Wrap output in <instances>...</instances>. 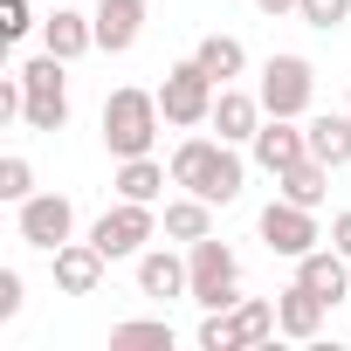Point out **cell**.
<instances>
[{
	"mask_svg": "<svg viewBox=\"0 0 351 351\" xmlns=\"http://www.w3.org/2000/svg\"><path fill=\"white\" fill-rule=\"evenodd\" d=\"M165 165H172V186H180V193H200L214 207H234L241 186H248V158L228 138H186Z\"/></svg>",
	"mask_w": 351,
	"mask_h": 351,
	"instance_id": "obj_1",
	"label": "cell"
},
{
	"mask_svg": "<svg viewBox=\"0 0 351 351\" xmlns=\"http://www.w3.org/2000/svg\"><path fill=\"white\" fill-rule=\"evenodd\" d=\"M158 124H165L158 90L124 83V90L104 97V152H110V158H145V152L158 145Z\"/></svg>",
	"mask_w": 351,
	"mask_h": 351,
	"instance_id": "obj_2",
	"label": "cell"
},
{
	"mask_svg": "<svg viewBox=\"0 0 351 351\" xmlns=\"http://www.w3.org/2000/svg\"><path fill=\"white\" fill-rule=\"evenodd\" d=\"M21 90H28V110H21V124L28 131H42V138H56L62 124H69V62L62 56H28L21 62Z\"/></svg>",
	"mask_w": 351,
	"mask_h": 351,
	"instance_id": "obj_3",
	"label": "cell"
},
{
	"mask_svg": "<svg viewBox=\"0 0 351 351\" xmlns=\"http://www.w3.org/2000/svg\"><path fill=\"white\" fill-rule=\"evenodd\" d=\"M214 97H221V83L200 69V56L172 62L165 83H158V110H165L172 131H200V124H214Z\"/></svg>",
	"mask_w": 351,
	"mask_h": 351,
	"instance_id": "obj_4",
	"label": "cell"
},
{
	"mask_svg": "<svg viewBox=\"0 0 351 351\" xmlns=\"http://www.w3.org/2000/svg\"><path fill=\"white\" fill-rule=\"evenodd\" d=\"M186 276H193L186 296H193L200 310H234V303H241V255H234L228 241H214V234L193 241V248H186Z\"/></svg>",
	"mask_w": 351,
	"mask_h": 351,
	"instance_id": "obj_5",
	"label": "cell"
},
{
	"mask_svg": "<svg viewBox=\"0 0 351 351\" xmlns=\"http://www.w3.org/2000/svg\"><path fill=\"white\" fill-rule=\"evenodd\" d=\"M90 241L104 248V262H138V255L158 241V207L117 200V207H104V214L90 221Z\"/></svg>",
	"mask_w": 351,
	"mask_h": 351,
	"instance_id": "obj_6",
	"label": "cell"
},
{
	"mask_svg": "<svg viewBox=\"0 0 351 351\" xmlns=\"http://www.w3.org/2000/svg\"><path fill=\"white\" fill-rule=\"evenodd\" d=\"M255 90H262V110H269V117H310V104H317V69H310V56H269Z\"/></svg>",
	"mask_w": 351,
	"mask_h": 351,
	"instance_id": "obj_7",
	"label": "cell"
},
{
	"mask_svg": "<svg viewBox=\"0 0 351 351\" xmlns=\"http://www.w3.org/2000/svg\"><path fill=\"white\" fill-rule=\"evenodd\" d=\"M14 234H21L28 248L56 255L62 241H76V200H69V193H28V200L14 207Z\"/></svg>",
	"mask_w": 351,
	"mask_h": 351,
	"instance_id": "obj_8",
	"label": "cell"
},
{
	"mask_svg": "<svg viewBox=\"0 0 351 351\" xmlns=\"http://www.w3.org/2000/svg\"><path fill=\"white\" fill-rule=\"evenodd\" d=\"M255 234H262V241H269V255H282V262H296V255H310V248L324 241V228H317V207H296V200H282V193L262 207Z\"/></svg>",
	"mask_w": 351,
	"mask_h": 351,
	"instance_id": "obj_9",
	"label": "cell"
},
{
	"mask_svg": "<svg viewBox=\"0 0 351 351\" xmlns=\"http://www.w3.org/2000/svg\"><path fill=\"white\" fill-rule=\"evenodd\" d=\"M248 158L269 172H289V165H303L310 158V131H303V117H262V131L248 138Z\"/></svg>",
	"mask_w": 351,
	"mask_h": 351,
	"instance_id": "obj_10",
	"label": "cell"
},
{
	"mask_svg": "<svg viewBox=\"0 0 351 351\" xmlns=\"http://www.w3.org/2000/svg\"><path fill=\"white\" fill-rule=\"evenodd\" d=\"M49 262H56V289H62V296H97V289H104V269H110L90 234H83V241H62Z\"/></svg>",
	"mask_w": 351,
	"mask_h": 351,
	"instance_id": "obj_11",
	"label": "cell"
},
{
	"mask_svg": "<svg viewBox=\"0 0 351 351\" xmlns=\"http://www.w3.org/2000/svg\"><path fill=\"white\" fill-rule=\"evenodd\" d=\"M97 49L104 56H131L138 35H145V14H152V0H97Z\"/></svg>",
	"mask_w": 351,
	"mask_h": 351,
	"instance_id": "obj_12",
	"label": "cell"
},
{
	"mask_svg": "<svg viewBox=\"0 0 351 351\" xmlns=\"http://www.w3.org/2000/svg\"><path fill=\"white\" fill-rule=\"evenodd\" d=\"M42 49H49V56H62V62L90 56V49H97V14H83L76 0H56V14L42 21Z\"/></svg>",
	"mask_w": 351,
	"mask_h": 351,
	"instance_id": "obj_13",
	"label": "cell"
},
{
	"mask_svg": "<svg viewBox=\"0 0 351 351\" xmlns=\"http://www.w3.org/2000/svg\"><path fill=\"white\" fill-rule=\"evenodd\" d=\"M262 90H241V83H221V97H214V131L228 138V145H248L255 131H262Z\"/></svg>",
	"mask_w": 351,
	"mask_h": 351,
	"instance_id": "obj_14",
	"label": "cell"
},
{
	"mask_svg": "<svg viewBox=\"0 0 351 351\" xmlns=\"http://www.w3.org/2000/svg\"><path fill=\"white\" fill-rule=\"evenodd\" d=\"M324 310H330V303H324L317 289L289 282V289L276 296V330H282V337H296V344H317V337H324Z\"/></svg>",
	"mask_w": 351,
	"mask_h": 351,
	"instance_id": "obj_15",
	"label": "cell"
},
{
	"mask_svg": "<svg viewBox=\"0 0 351 351\" xmlns=\"http://www.w3.org/2000/svg\"><path fill=\"white\" fill-rule=\"evenodd\" d=\"M296 282L317 289L324 303H351V255H337V248H310V255H296Z\"/></svg>",
	"mask_w": 351,
	"mask_h": 351,
	"instance_id": "obj_16",
	"label": "cell"
},
{
	"mask_svg": "<svg viewBox=\"0 0 351 351\" xmlns=\"http://www.w3.org/2000/svg\"><path fill=\"white\" fill-rule=\"evenodd\" d=\"M138 296H152V303H172V296H186V255H172V248H145L138 262Z\"/></svg>",
	"mask_w": 351,
	"mask_h": 351,
	"instance_id": "obj_17",
	"label": "cell"
},
{
	"mask_svg": "<svg viewBox=\"0 0 351 351\" xmlns=\"http://www.w3.org/2000/svg\"><path fill=\"white\" fill-rule=\"evenodd\" d=\"M303 131H310V158H324L330 172L351 165V110H317L303 117Z\"/></svg>",
	"mask_w": 351,
	"mask_h": 351,
	"instance_id": "obj_18",
	"label": "cell"
},
{
	"mask_svg": "<svg viewBox=\"0 0 351 351\" xmlns=\"http://www.w3.org/2000/svg\"><path fill=\"white\" fill-rule=\"evenodd\" d=\"M110 186H117V200H145V207H158V193L172 186V165H158L152 152H145V158H117V180H110Z\"/></svg>",
	"mask_w": 351,
	"mask_h": 351,
	"instance_id": "obj_19",
	"label": "cell"
},
{
	"mask_svg": "<svg viewBox=\"0 0 351 351\" xmlns=\"http://www.w3.org/2000/svg\"><path fill=\"white\" fill-rule=\"evenodd\" d=\"M158 228H165V241H207L214 234V200H200V193H180V200H165V214H158Z\"/></svg>",
	"mask_w": 351,
	"mask_h": 351,
	"instance_id": "obj_20",
	"label": "cell"
},
{
	"mask_svg": "<svg viewBox=\"0 0 351 351\" xmlns=\"http://www.w3.org/2000/svg\"><path fill=\"white\" fill-rule=\"evenodd\" d=\"M276 193L296 200V207H324V193H330V165H324V158H303V165L276 172Z\"/></svg>",
	"mask_w": 351,
	"mask_h": 351,
	"instance_id": "obj_21",
	"label": "cell"
},
{
	"mask_svg": "<svg viewBox=\"0 0 351 351\" xmlns=\"http://www.w3.org/2000/svg\"><path fill=\"white\" fill-rule=\"evenodd\" d=\"M193 56H200V69H207L214 83H234V76L248 69V49H241L234 35H200V49H193Z\"/></svg>",
	"mask_w": 351,
	"mask_h": 351,
	"instance_id": "obj_22",
	"label": "cell"
},
{
	"mask_svg": "<svg viewBox=\"0 0 351 351\" xmlns=\"http://www.w3.org/2000/svg\"><path fill=\"white\" fill-rule=\"evenodd\" d=\"M110 351H172V324H165V317H131V324H110Z\"/></svg>",
	"mask_w": 351,
	"mask_h": 351,
	"instance_id": "obj_23",
	"label": "cell"
},
{
	"mask_svg": "<svg viewBox=\"0 0 351 351\" xmlns=\"http://www.w3.org/2000/svg\"><path fill=\"white\" fill-rule=\"evenodd\" d=\"M228 317H234L241 344H269V337H282V330H276V303H269V296H241Z\"/></svg>",
	"mask_w": 351,
	"mask_h": 351,
	"instance_id": "obj_24",
	"label": "cell"
},
{
	"mask_svg": "<svg viewBox=\"0 0 351 351\" xmlns=\"http://www.w3.org/2000/svg\"><path fill=\"white\" fill-rule=\"evenodd\" d=\"M28 193H42V186H35V165H28L21 152H8V158H0V200H8V207H21Z\"/></svg>",
	"mask_w": 351,
	"mask_h": 351,
	"instance_id": "obj_25",
	"label": "cell"
},
{
	"mask_svg": "<svg viewBox=\"0 0 351 351\" xmlns=\"http://www.w3.org/2000/svg\"><path fill=\"white\" fill-rule=\"evenodd\" d=\"M296 21H303V28H317V35H330V28H344V21H351V0H303Z\"/></svg>",
	"mask_w": 351,
	"mask_h": 351,
	"instance_id": "obj_26",
	"label": "cell"
},
{
	"mask_svg": "<svg viewBox=\"0 0 351 351\" xmlns=\"http://www.w3.org/2000/svg\"><path fill=\"white\" fill-rule=\"evenodd\" d=\"M200 351H241V330H234L228 310H207V324H200Z\"/></svg>",
	"mask_w": 351,
	"mask_h": 351,
	"instance_id": "obj_27",
	"label": "cell"
},
{
	"mask_svg": "<svg viewBox=\"0 0 351 351\" xmlns=\"http://www.w3.org/2000/svg\"><path fill=\"white\" fill-rule=\"evenodd\" d=\"M35 28V14H28V0H0V35H8V42H21Z\"/></svg>",
	"mask_w": 351,
	"mask_h": 351,
	"instance_id": "obj_28",
	"label": "cell"
},
{
	"mask_svg": "<svg viewBox=\"0 0 351 351\" xmlns=\"http://www.w3.org/2000/svg\"><path fill=\"white\" fill-rule=\"evenodd\" d=\"M21 317V269H0V324Z\"/></svg>",
	"mask_w": 351,
	"mask_h": 351,
	"instance_id": "obj_29",
	"label": "cell"
},
{
	"mask_svg": "<svg viewBox=\"0 0 351 351\" xmlns=\"http://www.w3.org/2000/svg\"><path fill=\"white\" fill-rule=\"evenodd\" d=\"M330 248H337V255H351V207L330 221Z\"/></svg>",
	"mask_w": 351,
	"mask_h": 351,
	"instance_id": "obj_30",
	"label": "cell"
},
{
	"mask_svg": "<svg viewBox=\"0 0 351 351\" xmlns=\"http://www.w3.org/2000/svg\"><path fill=\"white\" fill-rule=\"evenodd\" d=\"M255 8H262V14H269V21H289V14H296V8H303V0H255Z\"/></svg>",
	"mask_w": 351,
	"mask_h": 351,
	"instance_id": "obj_31",
	"label": "cell"
}]
</instances>
